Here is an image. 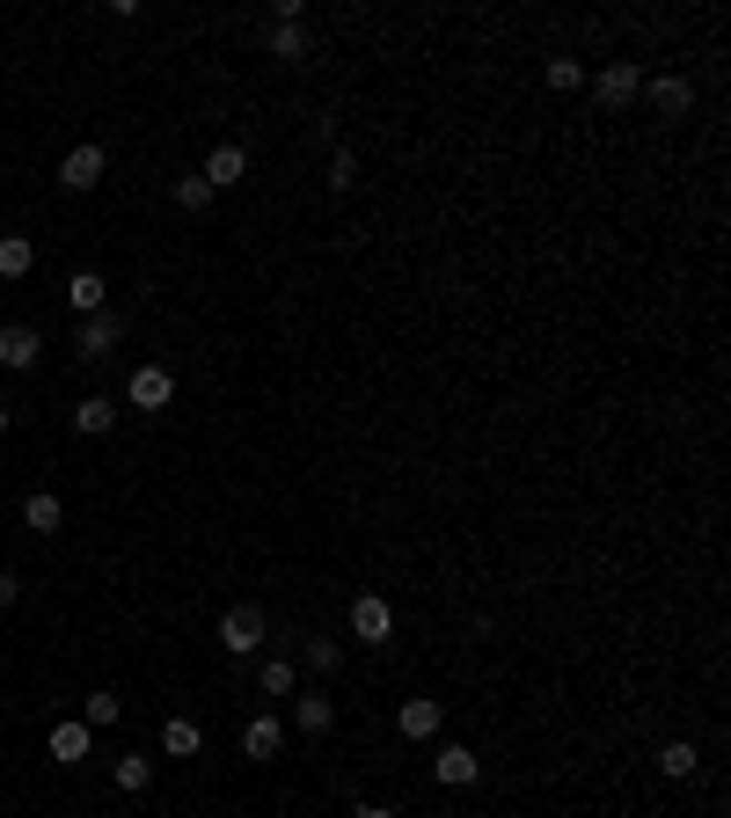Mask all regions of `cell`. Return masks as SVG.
Segmentation results:
<instances>
[{"label":"cell","mask_w":731,"mask_h":818,"mask_svg":"<svg viewBox=\"0 0 731 818\" xmlns=\"http://www.w3.org/2000/svg\"><path fill=\"white\" fill-rule=\"evenodd\" d=\"M8 599H16V577H8V570H0V607H8Z\"/></svg>","instance_id":"f546056e"},{"label":"cell","mask_w":731,"mask_h":818,"mask_svg":"<svg viewBox=\"0 0 731 818\" xmlns=\"http://www.w3.org/2000/svg\"><path fill=\"white\" fill-rule=\"evenodd\" d=\"M118 716H124V701H118V695H88V701H81V724H88V731H110Z\"/></svg>","instance_id":"7402d4cb"},{"label":"cell","mask_w":731,"mask_h":818,"mask_svg":"<svg viewBox=\"0 0 731 818\" xmlns=\"http://www.w3.org/2000/svg\"><path fill=\"white\" fill-rule=\"evenodd\" d=\"M176 205H183V212H206L212 205V183H206V175H176Z\"/></svg>","instance_id":"d4e9b609"},{"label":"cell","mask_w":731,"mask_h":818,"mask_svg":"<svg viewBox=\"0 0 731 818\" xmlns=\"http://www.w3.org/2000/svg\"><path fill=\"white\" fill-rule=\"evenodd\" d=\"M88 746H96V731H88V724H52V760H59V767L88 760Z\"/></svg>","instance_id":"8fae6325"},{"label":"cell","mask_w":731,"mask_h":818,"mask_svg":"<svg viewBox=\"0 0 731 818\" xmlns=\"http://www.w3.org/2000/svg\"><path fill=\"white\" fill-rule=\"evenodd\" d=\"M293 724H300V731H330V724H337V701L330 695H300L293 701Z\"/></svg>","instance_id":"d6986e66"},{"label":"cell","mask_w":731,"mask_h":818,"mask_svg":"<svg viewBox=\"0 0 731 818\" xmlns=\"http://www.w3.org/2000/svg\"><path fill=\"white\" fill-rule=\"evenodd\" d=\"M351 636H359V644H388V636H395V607H388L381 593H359L351 599Z\"/></svg>","instance_id":"277c9868"},{"label":"cell","mask_w":731,"mask_h":818,"mask_svg":"<svg viewBox=\"0 0 731 818\" xmlns=\"http://www.w3.org/2000/svg\"><path fill=\"white\" fill-rule=\"evenodd\" d=\"M198 175H206L212 191H227V183H242V175H249V147H234V140H227V147H212V154H206V169H198Z\"/></svg>","instance_id":"ba28073f"},{"label":"cell","mask_w":731,"mask_h":818,"mask_svg":"<svg viewBox=\"0 0 731 818\" xmlns=\"http://www.w3.org/2000/svg\"><path fill=\"white\" fill-rule=\"evenodd\" d=\"M351 183H359V154H351V147H337V154H330V191L344 198Z\"/></svg>","instance_id":"4316f807"},{"label":"cell","mask_w":731,"mask_h":818,"mask_svg":"<svg viewBox=\"0 0 731 818\" xmlns=\"http://www.w3.org/2000/svg\"><path fill=\"white\" fill-rule=\"evenodd\" d=\"M59 519H67V505H59L52 489H37V497H22V526H37V534H59Z\"/></svg>","instance_id":"2e32d148"},{"label":"cell","mask_w":731,"mask_h":818,"mask_svg":"<svg viewBox=\"0 0 731 818\" xmlns=\"http://www.w3.org/2000/svg\"><path fill=\"white\" fill-rule=\"evenodd\" d=\"M279 746H286L279 716H257V724L242 731V753H249V760H279Z\"/></svg>","instance_id":"7c38bea8"},{"label":"cell","mask_w":731,"mask_h":818,"mask_svg":"<svg viewBox=\"0 0 731 818\" xmlns=\"http://www.w3.org/2000/svg\"><path fill=\"white\" fill-rule=\"evenodd\" d=\"M59 183H67V191H96V183H103V147H96V140L73 147V154L59 161Z\"/></svg>","instance_id":"8992f818"},{"label":"cell","mask_w":731,"mask_h":818,"mask_svg":"<svg viewBox=\"0 0 731 818\" xmlns=\"http://www.w3.org/2000/svg\"><path fill=\"white\" fill-rule=\"evenodd\" d=\"M0 432H8V410H0Z\"/></svg>","instance_id":"4dcf8cb0"},{"label":"cell","mask_w":731,"mask_h":818,"mask_svg":"<svg viewBox=\"0 0 731 818\" xmlns=\"http://www.w3.org/2000/svg\"><path fill=\"white\" fill-rule=\"evenodd\" d=\"M37 330H22V322H8V330H0V366H16V373H30L37 366Z\"/></svg>","instance_id":"9c48e42d"},{"label":"cell","mask_w":731,"mask_h":818,"mask_svg":"<svg viewBox=\"0 0 731 818\" xmlns=\"http://www.w3.org/2000/svg\"><path fill=\"white\" fill-rule=\"evenodd\" d=\"M637 88H644V67H637V59H608L600 81H592V95L608 110H622V103H637Z\"/></svg>","instance_id":"3957f363"},{"label":"cell","mask_w":731,"mask_h":818,"mask_svg":"<svg viewBox=\"0 0 731 818\" xmlns=\"http://www.w3.org/2000/svg\"><path fill=\"white\" fill-rule=\"evenodd\" d=\"M351 818H395V811H388V804H359V811H351Z\"/></svg>","instance_id":"f1b7e54d"},{"label":"cell","mask_w":731,"mask_h":818,"mask_svg":"<svg viewBox=\"0 0 731 818\" xmlns=\"http://www.w3.org/2000/svg\"><path fill=\"white\" fill-rule=\"evenodd\" d=\"M263 636H271L263 607H227V614H220V650H234V658H257Z\"/></svg>","instance_id":"6da1fadb"},{"label":"cell","mask_w":731,"mask_h":818,"mask_svg":"<svg viewBox=\"0 0 731 818\" xmlns=\"http://www.w3.org/2000/svg\"><path fill=\"white\" fill-rule=\"evenodd\" d=\"M67 307L81 314V322H88V314H103V279H96V271H73V279H67Z\"/></svg>","instance_id":"5bb4252c"},{"label":"cell","mask_w":731,"mask_h":818,"mask_svg":"<svg viewBox=\"0 0 731 818\" xmlns=\"http://www.w3.org/2000/svg\"><path fill=\"white\" fill-rule=\"evenodd\" d=\"M300 665H308V673H337V644H330V636H308Z\"/></svg>","instance_id":"83f0119b"},{"label":"cell","mask_w":731,"mask_h":818,"mask_svg":"<svg viewBox=\"0 0 731 818\" xmlns=\"http://www.w3.org/2000/svg\"><path fill=\"white\" fill-rule=\"evenodd\" d=\"M271 59H308V30L300 22H271Z\"/></svg>","instance_id":"44dd1931"},{"label":"cell","mask_w":731,"mask_h":818,"mask_svg":"<svg viewBox=\"0 0 731 818\" xmlns=\"http://www.w3.org/2000/svg\"><path fill=\"white\" fill-rule=\"evenodd\" d=\"M147 782H154V760H147V753H124V760H118V789H132V797H140Z\"/></svg>","instance_id":"cb8c5ba5"},{"label":"cell","mask_w":731,"mask_h":818,"mask_svg":"<svg viewBox=\"0 0 731 818\" xmlns=\"http://www.w3.org/2000/svg\"><path fill=\"white\" fill-rule=\"evenodd\" d=\"M30 263H37L30 234H0V279H30Z\"/></svg>","instance_id":"9a60e30c"},{"label":"cell","mask_w":731,"mask_h":818,"mask_svg":"<svg viewBox=\"0 0 731 818\" xmlns=\"http://www.w3.org/2000/svg\"><path fill=\"white\" fill-rule=\"evenodd\" d=\"M110 424H118V402H110V395H81V402H73V432L103 438Z\"/></svg>","instance_id":"30bf717a"},{"label":"cell","mask_w":731,"mask_h":818,"mask_svg":"<svg viewBox=\"0 0 731 818\" xmlns=\"http://www.w3.org/2000/svg\"><path fill=\"white\" fill-rule=\"evenodd\" d=\"M695 767H702V753L688 746V738H673V746L659 753V775H665V782H688V775H695Z\"/></svg>","instance_id":"ffe728a7"},{"label":"cell","mask_w":731,"mask_h":818,"mask_svg":"<svg viewBox=\"0 0 731 818\" xmlns=\"http://www.w3.org/2000/svg\"><path fill=\"white\" fill-rule=\"evenodd\" d=\"M124 402H132V410H154V417H161V410L176 402V373H169V366H140L132 381H124Z\"/></svg>","instance_id":"7a4b0ae2"},{"label":"cell","mask_w":731,"mask_h":818,"mask_svg":"<svg viewBox=\"0 0 731 818\" xmlns=\"http://www.w3.org/2000/svg\"><path fill=\"white\" fill-rule=\"evenodd\" d=\"M395 731L402 738H439V701H402V709H395Z\"/></svg>","instance_id":"4fadbf2b"},{"label":"cell","mask_w":731,"mask_h":818,"mask_svg":"<svg viewBox=\"0 0 731 818\" xmlns=\"http://www.w3.org/2000/svg\"><path fill=\"white\" fill-rule=\"evenodd\" d=\"M118 336H124V322H118V314H88V322H81V336H73V358H110V351H118Z\"/></svg>","instance_id":"5b68a950"},{"label":"cell","mask_w":731,"mask_h":818,"mask_svg":"<svg viewBox=\"0 0 731 818\" xmlns=\"http://www.w3.org/2000/svg\"><path fill=\"white\" fill-rule=\"evenodd\" d=\"M198 746H206V738H198L191 716H169V724H161V753H169V760H191Z\"/></svg>","instance_id":"e0dca14e"},{"label":"cell","mask_w":731,"mask_h":818,"mask_svg":"<svg viewBox=\"0 0 731 818\" xmlns=\"http://www.w3.org/2000/svg\"><path fill=\"white\" fill-rule=\"evenodd\" d=\"M651 103H659L665 118H680V110L695 103V81H680V73H659V81H651Z\"/></svg>","instance_id":"ac0fdd59"},{"label":"cell","mask_w":731,"mask_h":818,"mask_svg":"<svg viewBox=\"0 0 731 818\" xmlns=\"http://www.w3.org/2000/svg\"><path fill=\"white\" fill-rule=\"evenodd\" d=\"M541 81L571 95V88H585V67H578V59H549V67H541Z\"/></svg>","instance_id":"484cf974"},{"label":"cell","mask_w":731,"mask_h":818,"mask_svg":"<svg viewBox=\"0 0 731 818\" xmlns=\"http://www.w3.org/2000/svg\"><path fill=\"white\" fill-rule=\"evenodd\" d=\"M263 695H293V679H300V665L293 658H263Z\"/></svg>","instance_id":"603a6c76"},{"label":"cell","mask_w":731,"mask_h":818,"mask_svg":"<svg viewBox=\"0 0 731 818\" xmlns=\"http://www.w3.org/2000/svg\"><path fill=\"white\" fill-rule=\"evenodd\" d=\"M432 775H439L447 789H469L475 775H483V760H475L469 746H439V753H432Z\"/></svg>","instance_id":"52a82bcc"}]
</instances>
